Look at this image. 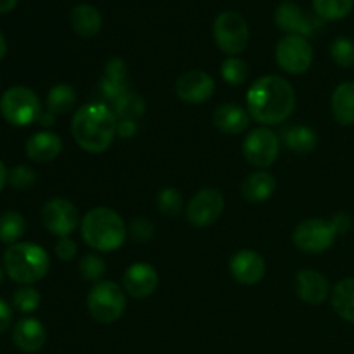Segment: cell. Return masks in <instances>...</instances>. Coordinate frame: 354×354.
I'll return each mask as SVG.
<instances>
[{
    "label": "cell",
    "instance_id": "cell-8",
    "mask_svg": "<svg viewBox=\"0 0 354 354\" xmlns=\"http://www.w3.org/2000/svg\"><path fill=\"white\" fill-rule=\"evenodd\" d=\"M337 239L334 225L324 218H308L301 221L292 234V242L299 251L306 254H320L330 249Z\"/></svg>",
    "mask_w": 354,
    "mask_h": 354
},
{
    "label": "cell",
    "instance_id": "cell-32",
    "mask_svg": "<svg viewBox=\"0 0 354 354\" xmlns=\"http://www.w3.org/2000/svg\"><path fill=\"white\" fill-rule=\"evenodd\" d=\"M106 261L97 254H86L80 259L78 263V272L82 279L86 282H102L104 275H106Z\"/></svg>",
    "mask_w": 354,
    "mask_h": 354
},
{
    "label": "cell",
    "instance_id": "cell-27",
    "mask_svg": "<svg viewBox=\"0 0 354 354\" xmlns=\"http://www.w3.org/2000/svg\"><path fill=\"white\" fill-rule=\"evenodd\" d=\"M76 102H78V93L71 85L59 83V85H54L48 90L47 111L54 116L69 113L71 109H75Z\"/></svg>",
    "mask_w": 354,
    "mask_h": 354
},
{
    "label": "cell",
    "instance_id": "cell-1",
    "mask_svg": "<svg viewBox=\"0 0 354 354\" xmlns=\"http://www.w3.org/2000/svg\"><path fill=\"white\" fill-rule=\"evenodd\" d=\"M245 102L251 120L261 127L282 124L296 109V90L282 76L266 75L249 86Z\"/></svg>",
    "mask_w": 354,
    "mask_h": 354
},
{
    "label": "cell",
    "instance_id": "cell-5",
    "mask_svg": "<svg viewBox=\"0 0 354 354\" xmlns=\"http://www.w3.org/2000/svg\"><path fill=\"white\" fill-rule=\"evenodd\" d=\"M123 287L113 280H102L93 283L86 296V308L90 317L104 325L114 324L120 320L127 310V296Z\"/></svg>",
    "mask_w": 354,
    "mask_h": 354
},
{
    "label": "cell",
    "instance_id": "cell-20",
    "mask_svg": "<svg viewBox=\"0 0 354 354\" xmlns=\"http://www.w3.org/2000/svg\"><path fill=\"white\" fill-rule=\"evenodd\" d=\"M62 151V140L57 133L54 131H38L33 133L26 142V156L33 162L38 165H45L50 162L61 154Z\"/></svg>",
    "mask_w": 354,
    "mask_h": 354
},
{
    "label": "cell",
    "instance_id": "cell-36",
    "mask_svg": "<svg viewBox=\"0 0 354 354\" xmlns=\"http://www.w3.org/2000/svg\"><path fill=\"white\" fill-rule=\"evenodd\" d=\"M156 234V225L147 218H133L128 227V235L131 241L138 242V244H145V242L152 241Z\"/></svg>",
    "mask_w": 354,
    "mask_h": 354
},
{
    "label": "cell",
    "instance_id": "cell-39",
    "mask_svg": "<svg viewBox=\"0 0 354 354\" xmlns=\"http://www.w3.org/2000/svg\"><path fill=\"white\" fill-rule=\"evenodd\" d=\"M330 221H332V225H334V228H335V232H337V235L348 234V232L351 230L353 225H354V220H353L351 214L344 213V211H341V213L334 214V218H332Z\"/></svg>",
    "mask_w": 354,
    "mask_h": 354
},
{
    "label": "cell",
    "instance_id": "cell-38",
    "mask_svg": "<svg viewBox=\"0 0 354 354\" xmlns=\"http://www.w3.org/2000/svg\"><path fill=\"white\" fill-rule=\"evenodd\" d=\"M78 254V245L71 237H59L57 244H55V256L61 261H73Z\"/></svg>",
    "mask_w": 354,
    "mask_h": 354
},
{
    "label": "cell",
    "instance_id": "cell-44",
    "mask_svg": "<svg viewBox=\"0 0 354 354\" xmlns=\"http://www.w3.org/2000/svg\"><path fill=\"white\" fill-rule=\"evenodd\" d=\"M7 178H9V173H7L6 165H3V162L0 161V192H2L3 185H6V183H7Z\"/></svg>",
    "mask_w": 354,
    "mask_h": 354
},
{
    "label": "cell",
    "instance_id": "cell-17",
    "mask_svg": "<svg viewBox=\"0 0 354 354\" xmlns=\"http://www.w3.org/2000/svg\"><path fill=\"white\" fill-rule=\"evenodd\" d=\"M294 289L297 297L310 306H320L330 296V283L324 273L317 270H301L294 279Z\"/></svg>",
    "mask_w": 354,
    "mask_h": 354
},
{
    "label": "cell",
    "instance_id": "cell-25",
    "mask_svg": "<svg viewBox=\"0 0 354 354\" xmlns=\"http://www.w3.org/2000/svg\"><path fill=\"white\" fill-rule=\"evenodd\" d=\"M330 303L339 318L354 324V279H342L330 292Z\"/></svg>",
    "mask_w": 354,
    "mask_h": 354
},
{
    "label": "cell",
    "instance_id": "cell-4",
    "mask_svg": "<svg viewBox=\"0 0 354 354\" xmlns=\"http://www.w3.org/2000/svg\"><path fill=\"white\" fill-rule=\"evenodd\" d=\"M3 266L10 280L21 286H33L45 279L50 270V258L41 245L17 242L3 252Z\"/></svg>",
    "mask_w": 354,
    "mask_h": 354
},
{
    "label": "cell",
    "instance_id": "cell-9",
    "mask_svg": "<svg viewBox=\"0 0 354 354\" xmlns=\"http://www.w3.org/2000/svg\"><path fill=\"white\" fill-rule=\"evenodd\" d=\"M275 61L289 75H303L313 64V47L306 37L286 35L275 47Z\"/></svg>",
    "mask_w": 354,
    "mask_h": 354
},
{
    "label": "cell",
    "instance_id": "cell-6",
    "mask_svg": "<svg viewBox=\"0 0 354 354\" xmlns=\"http://www.w3.org/2000/svg\"><path fill=\"white\" fill-rule=\"evenodd\" d=\"M213 38L216 47L225 55L239 57V54H242L249 45L248 21L235 10L220 12L213 23Z\"/></svg>",
    "mask_w": 354,
    "mask_h": 354
},
{
    "label": "cell",
    "instance_id": "cell-26",
    "mask_svg": "<svg viewBox=\"0 0 354 354\" xmlns=\"http://www.w3.org/2000/svg\"><path fill=\"white\" fill-rule=\"evenodd\" d=\"M283 144L296 154H310L318 145V135L313 128L297 124L283 131Z\"/></svg>",
    "mask_w": 354,
    "mask_h": 354
},
{
    "label": "cell",
    "instance_id": "cell-37",
    "mask_svg": "<svg viewBox=\"0 0 354 354\" xmlns=\"http://www.w3.org/2000/svg\"><path fill=\"white\" fill-rule=\"evenodd\" d=\"M35 182H37V175H35L33 168L26 165L12 168V171L9 173V178H7V183L16 190H28L35 185Z\"/></svg>",
    "mask_w": 354,
    "mask_h": 354
},
{
    "label": "cell",
    "instance_id": "cell-24",
    "mask_svg": "<svg viewBox=\"0 0 354 354\" xmlns=\"http://www.w3.org/2000/svg\"><path fill=\"white\" fill-rule=\"evenodd\" d=\"M332 116L342 127L354 124V82H344L334 90L330 99Z\"/></svg>",
    "mask_w": 354,
    "mask_h": 354
},
{
    "label": "cell",
    "instance_id": "cell-31",
    "mask_svg": "<svg viewBox=\"0 0 354 354\" xmlns=\"http://www.w3.org/2000/svg\"><path fill=\"white\" fill-rule=\"evenodd\" d=\"M249 76V66L241 57H227L221 64V78L228 85H242Z\"/></svg>",
    "mask_w": 354,
    "mask_h": 354
},
{
    "label": "cell",
    "instance_id": "cell-16",
    "mask_svg": "<svg viewBox=\"0 0 354 354\" xmlns=\"http://www.w3.org/2000/svg\"><path fill=\"white\" fill-rule=\"evenodd\" d=\"M159 286V275L149 263H133L123 275V290L133 299L152 296Z\"/></svg>",
    "mask_w": 354,
    "mask_h": 354
},
{
    "label": "cell",
    "instance_id": "cell-22",
    "mask_svg": "<svg viewBox=\"0 0 354 354\" xmlns=\"http://www.w3.org/2000/svg\"><path fill=\"white\" fill-rule=\"evenodd\" d=\"M73 31L82 38H92L102 30V14L90 3H78L69 12Z\"/></svg>",
    "mask_w": 354,
    "mask_h": 354
},
{
    "label": "cell",
    "instance_id": "cell-7",
    "mask_svg": "<svg viewBox=\"0 0 354 354\" xmlns=\"http://www.w3.org/2000/svg\"><path fill=\"white\" fill-rule=\"evenodd\" d=\"M0 113L12 127H28L38 121L41 104L33 90L26 86H10L0 99Z\"/></svg>",
    "mask_w": 354,
    "mask_h": 354
},
{
    "label": "cell",
    "instance_id": "cell-11",
    "mask_svg": "<svg viewBox=\"0 0 354 354\" xmlns=\"http://www.w3.org/2000/svg\"><path fill=\"white\" fill-rule=\"evenodd\" d=\"M40 218L44 227L55 237H69L82 225L75 204L62 197L47 201L41 207Z\"/></svg>",
    "mask_w": 354,
    "mask_h": 354
},
{
    "label": "cell",
    "instance_id": "cell-2",
    "mask_svg": "<svg viewBox=\"0 0 354 354\" xmlns=\"http://www.w3.org/2000/svg\"><path fill=\"white\" fill-rule=\"evenodd\" d=\"M71 133L82 151L102 154L116 138L118 118L107 104H85L73 116Z\"/></svg>",
    "mask_w": 354,
    "mask_h": 354
},
{
    "label": "cell",
    "instance_id": "cell-3",
    "mask_svg": "<svg viewBox=\"0 0 354 354\" xmlns=\"http://www.w3.org/2000/svg\"><path fill=\"white\" fill-rule=\"evenodd\" d=\"M127 235L128 228L123 218L111 207H93L82 218L83 241L99 252L118 251L127 241Z\"/></svg>",
    "mask_w": 354,
    "mask_h": 354
},
{
    "label": "cell",
    "instance_id": "cell-10",
    "mask_svg": "<svg viewBox=\"0 0 354 354\" xmlns=\"http://www.w3.org/2000/svg\"><path fill=\"white\" fill-rule=\"evenodd\" d=\"M242 154L245 161L259 169H266L279 159L280 140L268 127H258L248 133L242 142Z\"/></svg>",
    "mask_w": 354,
    "mask_h": 354
},
{
    "label": "cell",
    "instance_id": "cell-41",
    "mask_svg": "<svg viewBox=\"0 0 354 354\" xmlns=\"http://www.w3.org/2000/svg\"><path fill=\"white\" fill-rule=\"evenodd\" d=\"M138 127L137 121L130 120H118V135L121 138H131L135 133H137Z\"/></svg>",
    "mask_w": 354,
    "mask_h": 354
},
{
    "label": "cell",
    "instance_id": "cell-43",
    "mask_svg": "<svg viewBox=\"0 0 354 354\" xmlns=\"http://www.w3.org/2000/svg\"><path fill=\"white\" fill-rule=\"evenodd\" d=\"M17 0H0V12H9L16 7Z\"/></svg>",
    "mask_w": 354,
    "mask_h": 354
},
{
    "label": "cell",
    "instance_id": "cell-42",
    "mask_svg": "<svg viewBox=\"0 0 354 354\" xmlns=\"http://www.w3.org/2000/svg\"><path fill=\"white\" fill-rule=\"evenodd\" d=\"M54 114L52 113H41L40 114V118H38V121H40L41 124H44V127H50V124H54Z\"/></svg>",
    "mask_w": 354,
    "mask_h": 354
},
{
    "label": "cell",
    "instance_id": "cell-18",
    "mask_svg": "<svg viewBox=\"0 0 354 354\" xmlns=\"http://www.w3.org/2000/svg\"><path fill=\"white\" fill-rule=\"evenodd\" d=\"M12 341L19 351L33 354L44 348L47 341V332L44 324L37 318H23L14 325Z\"/></svg>",
    "mask_w": 354,
    "mask_h": 354
},
{
    "label": "cell",
    "instance_id": "cell-46",
    "mask_svg": "<svg viewBox=\"0 0 354 354\" xmlns=\"http://www.w3.org/2000/svg\"><path fill=\"white\" fill-rule=\"evenodd\" d=\"M2 279H3V272H2V266H0V283H2Z\"/></svg>",
    "mask_w": 354,
    "mask_h": 354
},
{
    "label": "cell",
    "instance_id": "cell-33",
    "mask_svg": "<svg viewBox=\"0 0 354 354\" xmlns=\"http://www.w3.org/2000/svg\"><path fill=\"white\" fill-rule=\"evenodd\" d=\"M41 296L33 286H21L12 294V304L17 311L28 315L33 313L38 306H40Z\"/></svg>",
    "mask_w": 354,
    "mask_h": 354
},
{
    "label": "cell",
    "instance_id": "cell-14",
    "mask_svg": "<svg viewBox=\"0 0 354 354\" xmlns=\"http://www.w3.org/2000/svg\"><path fill=\"white\" fill-rule=\"evenodd\" d=\"M216 90L213 76L201 69L185 71L175 83V92L180 100L187 104H203L213 97Z\"/></svg>",
    "mask_w": 354,
    "mask_h": 354
},
{
    "label": "cell",
    "instance_id": "cell-40",
    "mask_svg": "<svg viewBox=\"0 0 354 354\" xmlns=\"http://www.w3.org/2000/svg\"><path fill=\"white\" fill-rule=\"evenodd\" d=\"M12 324V308L0 297V334L6 332Z\"/></svg>",
    "mask_w": 354,
    "mask_h": 354
},
{
    "label": "cell",
    "instance_id": "cell-35",
    "mask_svg": "<svg viewBox=\"0 0 354 354\" xmlns=\"http://www.w3.org/2000/svg\"><path fill=\"white\" fill-rule=\"evenodd\" d=\"M330 57L341 68L354 66V41L348 37H339L330 45Z\"/></svg>",
    "mask_w": 354,
    "mask_h": 354
},
{
    "label": "cell",
    "instance_id": "cell-13",
    "mask_svg": "<svg viewBox=\"0 0 354 354\" xmlns=\"http://www.w3.org/2000/svg\"><path fill=\"white\" fill-rule=\"evenodd\" d=\"M275 23L287 35H299L306 38H310L320 26L317 17L301 9L292 0H283L279 3L275 9Z\"/></svg>",
    "mask_w": 354,
    "mask_h": 354
},
{
    "label": "cell",
    "instance_id": "cell-28",
    "mask_svg": "<svg viewBox=\"0 0 354 354\" xmlns=\"http://www.w3.org/2000/svg\"><path fill=\"white\" fill-rule=\"evenodd\" d=\"M26 232V220L17 211H6L0 214V241L3 244H17Z\"/></svg>",
    "mask_w": 354,
    "mask_h": 354
},
{
    "label": "cell",
    "instance_id": "cell-23",
    "mask_svg": "<svg viewBox=\"0 0 354 354\" xmlns=\"http://www.w3.org/2000/svg\"><path fill=\"white\" fill-rule=\"evenodd\" d=\"M275 176L266 169H259L242 182L241 192L248 203L261 204L272 197V194L275 192Z\"/></svg>",
    "mask_w": 354,
    "mask_h": 354
},
{
    "label": "cell",
    "instance_id": "cell-34",
    "mask_svg": "<svg viewBox=\"0 0 354 354\" xmlns=\"http://www.w3.org/2000/svg\"><path fill=\"white\" fill-rule=\"evenodd\" d=\"M158 209L159 213L166 214L169 218L178 216L183 209V197L180 194V190L173 189V187L162 189L158 194Z\"/></svg>",
    "mask_w": 354,
    "mask_h": 354
},
{
    "label": "cell",
    "instance_id": "cell-12",
    "mask_svg": "<svg viewBox=\"0 0 354 354\" xmlns=\"http://www.w3.org/2000/svg\"><path fill=\"white\" fill-rule=\"evenodd\" d=\"M225 209V197L218 189H201L194 194L192 199L187 204V220L194 227H209L220 220Z\"/></svg>",
    "mask_w": 354,
    "mask_h": 354
},
{
    "label": "cell",
    "instance_id": "cell-21",
    "mask_svg": "<svg viewBox=\"0 0 354 354\" xmlns=\"http://www.w3.org/2000/svg\"><path fill=\"white\" fill-rule=\"evenodd\" d=\"M213 123L220 131L227 135H241L248 130L249 123H251V116L244 107L239 104H221L214 109L213 113Z\"/></svg>",
    "mask_w": 354,
    "mask_h": 354
},
{
    "label": "cell",
    "instance_id": "cell-19",
    "mask_svg": "<svg viewBox=\"0 0 354 354\" xmlns=\"http://www.w3.org/2000/svg\"><path fill=\"white\" fill-rule=\"evenodd\" d=\"M100 92H102V95L111 104L116 99H120L121 95L130 92V85H128V68L123 59L113 57L107 61L104 75L100 78Z\"/></svg>",
    "mask_w": 354,
    "mask_h": 354
},
{
    "label": "cell",
    "instance_id": "cell-29",
    "mask_svg": "<svg viewBox=\"0 0 354 354\" xmlns=\"http://www.w3.org/2000/svg\"><path fill=\"white\" fill-rule=\"evenodd\" d=\"M315 14L322 21H341L354 7V0H311Z\"/></svg>",
    "mask_w": 354,
    "mask_h": 354
},
{
    "label": "cell",
    "instance_id": "cell-30",
    "mask_svg": "<svg viewBox=\"0 0 354 354\" xmlns=\"http://www.w3.org/2000/svg\"><path fill=\"white\" fill-rule=\"evenodd\" d=\"M113 111L118 120L137 121L145 113V100L138 93L128 92L113 102Z\"/></svg>",
    "mask_w": 354,
    "mask_h": 354
},
{
    "label": "cell",
    "instance_id": "cell-45",
    "mask_svg": "<svg viewBox=\"0 0 354 354\" xmlns=\"http://www.w3.org/2000/svg\"><path fill=\"white\" fill-rule=\"evenodd\" d=\"M6 54H7V41L6 38H3V35L0 33V61L6 57Z\"/></svg>",
    "mask_w": 354,
    "mask_h": 354
},
{
    "label": "cell",
    "instance_id": "cell-15",
    "mask_svg": "<svg viewBox=\"0 0 354 354\" xmlns=\"http://www.w3.org/2000/svg\"><path fill=\"white\" fill-rule=\"evenodd\" d=\"M230 275L242 286H256L266 273L265 259L252 249H241L235 252L228 263Z\"/></svg>",
    "mask_w": 354,
    "mask_h": 354
}]
</instances>
